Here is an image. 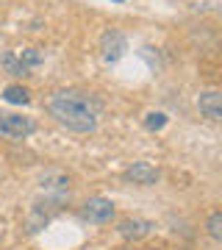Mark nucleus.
<instances>
[{"label":"nucleus","mask_w":222,"mask_h":250,"mask_svg":"<svg viewBox=\"0 0 222 250\" xmlns=\"http://www.w3.org/2000/svg\"><path fill=\"white\" fill-rule=\"evenodd\" d=\"M47 114L75 134H92L100 123V103L78 89H59L44 100Z\"/></svg>","instance_id":"1"},{"label":"nucleus","mask_w":222,"mask_h":250,"mask_svg":"<svg viewBox=\"0 0 222 250\" xmlns=\"http://www.w3.org/2000/svg\"><path fill=\"white\" fill-rule=\"evenodd\" d=\"M117 217L114 200H108L103 195H92L81 203V220L89 225H108Z\"/></svg>","instance_id":"2"},{"label":"nucleus","mask_w":222,"mask_h":250,"mask_svg":"<svg viewBox=\"0 0 222 250\" xmlns=\"http://www.w3.org/2000/svg\"><path fill=\"white\" fill-rule=\"evenodd\" d=\"M34 131H36V120H34V117L17 114V111L0 114V136H3V139L20 142V139H28Z\"/></svg>","instance_id":"3"},{"label":"nucleus","mask_w":222,"mask_h":250,"mask_svg":"<svg viewBox=\"0 0 222 250\" xmlns=\"http://www.w3.org/2000/svg\"><path fill=\"white\" fill-rule=\"evenodd\" d=\"M128 50V39H125L122 31H106V34L100 36V59L106 64H117L120 59L125 56Z\"/></svg>","instance_id":"4"},{"label":"nucleus","mask_w":222,"mask_h":250,"mask_svg":"<svg viewBox=\"0 0 222 250\" xmlns=\"http://www.w3.org/2000/svg\"><path fill=\"white\" fill-rule=\"evenodd\" d=\"M122 178L128 184H136V187H156L161 172H159V167H153L150 161H133L131 167H125Z\"/></svg>","instance_id":"5"},{"label":"nucleus","mask_w":222,"mask_h":250,"mask_svg":"<svg viewBox=\"0 0 222 250\" xmlns=\"http://www.w3.org/2000/svg\"><path fill=\"white\" fill-rule=\"evenodd\" d=\"M150 231H153V223L144 220V217H122L117 223V233L128 242H142L144 236H150Z\"/></svg>","instance_id":"6"},{"label":"nucleus","mask_w":222,"mask_h":250,"mask_svg":"<svg viewBox=\"0 0 222 250\" xmlns=\"http://www.w3.org/2000/svg\"><path fill=\"white\" fill-rule=\"evenodd\" d=\"M197 108H200V114L208 117L211 123H220V120H222V92L220 89L200 92V98H197Z\"/></svg>","instance_id":"7"},{"label":"nucleus","mask_w":222,"mask_h":250,"mask_svg":"<svg viewBox=\"0 0 222 250\" xmlns=\"http://www.w3.org/2000/svg\"><path fill=\"white\" fill-rule=\"evenodd\" d=\"M3 67H6V72L9 75H14V78H25L28 75V67L22 62H20V56H14V53H3Z\"/></svg>","instance_id":"8"},{"label":"nucleus","mask_w":222,"mask_h":250,"mask_svg":"<svg viewBox=\"0 0 222 250\" xmlns=\"http://www.w3.org/2000/svg\"><path fill=\"white\" fill-rule=\"evenodd\" d=\"M3 100H9V103H17V106H25L28 100H31V92L25 86H17V83H11L3 89Z\"/></svg>","instance_id":"9"},{"label":"nucleus","mask_w":222,"mask_h":250,"mask_svg":"<svg viewBox=\"0 0 222 250\" xmlns=\"http://www.w3.org/2000/svg\"><path fill=\"white\" fill-rule=\"evenodd\" d=\"M205 231H208V236H211L214 242H222V211L220 208H214L211 214H208V220H205Z\"/></svg>","instance_id":"10"},{"label":"nucleus","mask_w":222,"mask_h":250,"mask_svg":"<svg viewBox=\"0 0 222 250\" xmlns=\"http://www.w3.org/2000/svg\"><path fill=\"white\" fill-rule=\"evenodd\" d=\"M144 125H147L150 131H161V128L167 125V114H164V111H150V114L144 117Z\"/></svg>","instance_id":"11"},{"label":"nucleus","mask_w":222,"mask_h":250,"mask_svg":"<svg viewBox=\"0 0 222 250\" xmlns=\"http://www.w3.org/2000/svg\"><path fill=\"white\" fill-rule=\"evenodd\" d=\"M20 62L31 70V67H36V64H42V53H39V50H34V47H28V50H22V53H20Z\"/></svg>","instance_id":"12"}]
</instances>
